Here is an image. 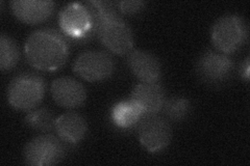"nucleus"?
<instances>
[{
	"label": "nucleus",
	"instance_id": "1",
	"mask_svg": "<svg viewBox=\"0 0 250 166\" xmlns=\"http://www.w3.org/2000/svg\"><path fill=\"white\" fill-rule=\"evenodd\" d=\"M28 64L41 71H56L69 56L68 39L58 30L42 28L31 33L24 46Z\"/></svg>",
	"mask_w": 250,
	"mask_h": 166
},
{
	"label": "nucleus",
	"instance_id": "2",
	"mask_svg": "<svg viewBox=\"0 0 250 166\" xmlns=\"http://www.w3.org/2000/svg\"><path fill=\"white\" fill-rule=\"evenodd\" d=\"M45 92L46 82L43 77L34 73H23L10 82L6 98L15 109L30 111L42 102Z\"/></svg>",
	"mask_w": 250,
	"mask_h": 166
},
{
	"label": "nucleus",
	"instance_id": "3",
	"mask_svg": "<svg viewBox=\"0 0 250 166\" xmlns=\"http://www.w3.org/2000/svg\"><path fill=\"white\" fill-rule=\"evenodd\" d=\"M248 27L245 20L238 15H225L219 18L212 28V42L223 54L236 52L245 44Z\"/></svg>",
	"mask_w": 250,
	"mask_h": 166
},
{
	"label": "nucleus",
	"instance_id": "4",
	"mask_svg": "<svg viewBox=\"0 0 250 166\" xmlns=\"http://www.w3.org/2000/svg\"><path fill=\"white\" fill-rule=\"evenodd\" d=\"M139 140L148 152L158 153L166 148L172 138V129L166 117L156 113L144 114L138 123Z\"/></svg>",
	"mask_w": 250,
	"mask_h": 166
},
{
	"label": "nucleus",
	"instance_id": "5",
	"mask_svg": "<svg viewBox=\"0 0 250 166\" xmlns=\"http://www.w3.org/2000/svg\"><path fill=\"white\" fill-rule=\"evenodd\" d=\"M66 148L61 138L43 134L31 139L24 148L26 164L34 166L54 165L64 159Z\"/></svg>",
	"mask_w": 250,
	"mask_h": 166
},
{
	"label": "nucleus",
	"instance_id": "6",
	"mask_svg": "<svg viewBox=\"0 0 250 166\" xmlns=\"http://www.w3.org/2000/svg\"><path fill=\"white\" fill-rule=\"evenodd\" d=\"M97 37L107 50L123 55L128 54L134 47V34L119 14L109 17L100 28Z\"/></svg>",
	"mask_w": 250,
	"mask_h": 166
},
{
	"label": "nucleus",
	"instance_id": "7",
	"mask_svg": "<svg viewBox=\"0 0 250 166\" xmlns=\"http://www.w3.org/2000/svg\"><path fill=\"white\" fill-rule=\"evenodd\" d=\"M73 70L84 80L97 82L112 76L115 62L111 55L104 51H85L75 60Z\"/></svg>",
	"mask_w": 250,
	"mask_h": 166
},
{
	"label": "nucleus",
	"instance_id": "8",
	"mask_svg": "<svg viewBox=\"0 0 250 166\" xmlns=\"http://www.w3.org/2000/svg\"><path fill=\"white\" fill-rule=\"evenodd\" d=\"M59 22L62 30L75 41L83 42L91 38V15L87 5L71 3L62 10Z\"/></svg>",
	"mask_w": 250,
	"mask_h": 166
},
{
	"label": "nucleus",
	"instance_id": "9",
	"mask_svg": "<svg viewBox=\"0 0 250 166\" xmlns=\"http://www.w3.org/2000/svg\"><path fill=\"white\" fill-rule=\"evenodd\" d=\"M233 70L232 60L223 53L207 51L199 57L196 72L201 80L208 84L228 81Z\"/></svg>",
	"mask_w": 250,
	"mask_h": 166
},
{
	"label": "nucleus",
	"instance_id": "10",
	"mask_svg": "<svg viewBox=\"0 0 250 166\" xmlns=\"http://www.w3.org/2000/svg\"><path fill=\"white\" fill-rule=\"evenodd\" d=\"M51 96L61 107L73 109L82 106L87 99L84 86L71 77H61L51 84Z\"/></svg>",
	"mask_w": 250,
	"mask_h": 166
},
{
	"label": "nucleus",
	"instance_id": "11",
	"mask_svg": "<svg viewBox=\"0 0 250 166\" xmlns=\"http://www.w3.org/2000/svg\"><path fill=\"white\" fill-rule=\"evenodd\" d=\"M127 66L141 82H158L162 66L154 54L144 50H131L127 55Z\"/></svg>",
	"mask_w": 250,
	"mask_h": 166
},
{
	"label": "nucleus",
	"instance_id": "12",
	"mask_svg": "<svg viewBox=\"0 0 250 166\" xmlns=\"http://www.w3.org/2000/svg\"><path fill=\"white\" fill-rule=\"evenodd\" d=\"M131 100L144 114L160 112L166 100L165 91L158 82H141L132 91Z\"/></svg>",
	"mask_w": 250,
	"mask_h": 166
},
{
	"label": "nucleus",
	"instance_id": "13",
	"mask_svg": "<svg viewBox=\"0 0 250 166\" xmlns=\"http://www.w3.org/2000/svg\"><path fill=\"white\" fill-rule=\"evenodd\" d=\"M14 15L26 24H39L50 18L54 2L42 0H16L11 3Z\"/></svg>",
	"mask_w": 250,
	"mask_h": 166
},
{
	"label": "nucleus",
	"instance_id": "14",
	"mask_svg": "<svg viewBox=\"0 0 250 166\" xmlns=\"http://www.w3.org/2000/svg\"><path fill=\"white\" fill-rule=\"evenodd\" d=\"M54 129L58 132L62 140L71 142V144H77L85 136L88 125L83 116L70 111L57 118Z\"/></svg>",
	"mask_w": 250,
	"mask_h": 166
},
{
	"label": "nucleus",
	"instance_id": "15",
	"mask_svg": "<svg viewBox=\"0 0 250 166\" xmlns=\"http://www.w3.org/2000/svg\"><path fill=\"white\" fill-rule=\"evenodd\" d=\"M143 115L142 109L131 99L119 102L114 106L112 111V118L115 125L123 129L130 128L138 124Z\"/></svg>",
	"mask_w": 250,
	"mask_h": 166
},
{
	"label": "nucleus",
	"instance_id": "16",
	"mask_svg": "<svg viewBox=\"0 0 250 166\" xmlns=\"http://www.w3.org/2000/svg\"><path fill=\"white\" fill-rule=\"evenodd\" d=\"M161 111L168 121L181 122L189 115L191 111V103L187 98L182 96L166 98Z\"/></svg>",
	"mask_w": 250,
	"mask_h": 166
},
{
	"label": "nucleus",
	"instance_id": "17",
	"mask_svg": "<svg viewBox=\"0 0 250 166\" xmlns=\"http://www.w3.org/2000/svg\"><path fill=\"white\" fill-rule=\"evenodd\" d=\"M19 59L18 45L11 37L2 34L0 36V69L10 71L18 64Z\"/></svg>",
	"mask_w": 250,
	"mask_h": 166
},
{
	"label": "nucleus",
	"instance_id": "18",
	"mask_svg": "<svg viewBox=\"0 0 250 166\" xmlns=\"http://www.w3.org/2000/svg\"><path fill=\"white\" fill-rule=\"evenodd\" d=\"M24 122L31 129L40 132H48L52 130L54 128V124H56L52 112L47 108L30 110L25 116Z\"/></svg>",
	"mask_w": 250,
	"mask_h": 166
},
{
	"label": "nucleus",
	"instance_id": "19",
	"mask_svg": "<svg viewBox=\"0 0 250 166\" xmlns=\"http://www.w3.org/2000/svg\"><path fill=\"white\" fill-rule=\"evenodd\" d=\"M119 9L123 14H135L143 9L145 2L143 1H122L118 3Z\"/></svg>",
	"mask_w": 250,
	"mask_h": 166
},
{
	"label": "nucleus",
	"instance_id": "20",
	"mask_svg": "<svg viewBox=\"0 0 250 166\" xmlns=\"http://www.w3.org/2000/svg\"><path fill=\"white\" fill-rule=\"evenodd\" d=\"M244 68H245V72H244L243 74H242V75H243V76L247 79V80H248V79H249V59L246 60Z\"/></svg>",
	"mask_w": 250,
	"mask_h": 166
}]
</instances>
